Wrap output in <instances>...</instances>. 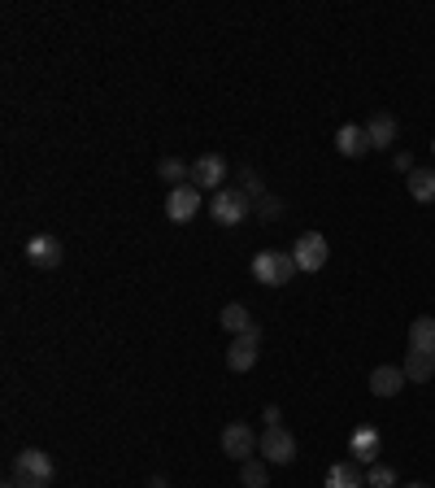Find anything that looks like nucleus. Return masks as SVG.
Here are the masks:
<instances>
[{
    "label": "nucleus",
    "mask_w": 435,
    "mask_h": 488,
    "mask_svg": "<svg viewBox=\"0 0 435 488\" xmlns=\"http://www.w3.org/2000/svg\"><path fill=\"white\" fill-rule=\"evenodd\" d=\"M13 480L22 488H53V480H57L53 458H49L44 449H22V453L13 458Z\"/></svg>",
    "instance_id": "1"
},
{
    "label": "nucleus",
    "mask_w": 435,
    "mask_h": 488,
    "mask_svg": "<svg viewBox=\"0 0 435 488\" xmlns=\"http://www.w3.org/2000/svg\"><path fill=\"white\" fill-rule=\"evenodd\" d=\"M296 275H301V267H296V258H292V253L262 249V253L253 258V279H257V283H266V288H283V283H292Z\"/></svg>",
    "instance_id": "2"
},
{
    "label": "nucleus",
    "mask_w": 435,
    "mask_h": 488,
    "mask_svg": "<svg viewBox=\"0 0 435 488\" xmlns=\"http://www.w3.org/2000/svg\"><path fill=\"white\" fill-rule=\"evenodd\" d=\"M248 210H253V201H248L244 188H222V192H214V201H210V218H214L218 227H235V222H244Z\"/></svg>",
    "instance_id": "3"
},
{
    "label": "nucleus",
    "mask_w": 435,
    "mask_h": 488,
    "mask_svg": "<svg viewBox=\"0 0 435 488\" xmlns=\"http://www.w3.org/2000/svg\"><path fill=\"white\" fill-rule=\"evenodd\" d=\"M257 453H262L271 467H287V462H296V436L287 432L283 423H279V428H266L262 440H257Z\"/></svg>",
    "instance_id": "4"
},
{
    "label": "nucleus",
    "mask_w": 435,
    "mask_h": 488,
    "mask_svg": "<svg viewBox=\"0 0 435 488\" xmlns=\"http://www.w3.org/2000/svg\"><path fill=\"white\" fill-rule=\"evenodd\" d=\"M292 258H296V267H301L305 275H314V271H323V267H326L331 244H326L323 231H305V236L292 244Z\"/></svg>",
    "instance_id": "5"
},
{
    "label": "nucleus",
    "mask_w": 435,
    "mask_h": 488,
    "mask_svg": "<svg viewBox=\"0 0 435 488\" xmlns=\"http://www.w3.org/2000/svg\"><path fill=\"white\" fill-rule=\"evenodd\" d=\"M257 349H262V327L253 323L244 336H235V340H231V349H226V367H231L235 376L253 371V367H257Z\"/></svg>",
    "instance_id": "6"
},
{
    "label": "nucleus",
    "mask_w": 435,
    "mask_h": 488,
    "mask_svg": "<svg viewBox=\"0 0 435 488\" xmlns=\"http://www.w3.org/2000/svg\"><path fill=\"white\" fill-rule=\"evenodd\" d=\"M196 214H201V188H196V183L170 188V197H165V218H170V222H192Z\"/></svg>",
    "instance_id": "7"
},
{
    "label": "nucleus",
    "mask_w": 435,
    "mask_h": 488,
    "mask_svg": "<svg viewBox=\"0 0 435 488\" xmlns=\"http://www.w3.org/2000/svg\"><path fill=\"white\" fill-rule=\"evenodd\" d=\"M61 258H65V249H61V240L49 236V231H40V236L27 240V262H31V267L53 271V267H61Z\"/></svg>",
    "instance_id": "8"
},
{
    "label": "nucleus",
    "mask_w": 435,
    "mask_h": 488,
    "mask_svg": "<svg viewBox=\"0 0 435 488\" xmlns=\"http://www.w3.org/2000/svg\"><path fill=\"white\" fill-rule=\"evenodd\" d=\"M222 453L235 458V462H248V458L257 453L253 428H248V423H226V428H222Z\"/></svg>",
    "instance_id": "9"
},
{
    "label": "nucleus",
    "mask_w": 435,
    "mask_h": 488,
    "mask_svg": "<svg viewBox=\"0 0 435 488\" xmlns=\"http://www.w3.org/2000/svg\"><path fill=\"white\" fill-rule=\"evenodd\" d=\"M226 174H231V170H226V158H222V153H205V158L192 162V183H196V188L222 192V188H226Z\"/></svg>",
    "instance_id": "10"
},
{
    "label": "nucleus",
    "mask_w": 435,
    "mask_h": 488,
    "mask_svg": "<svg viewBox=\"0 0 435 488\" xmlns=\"http://www.w3.org/2000/svg\"><path fill=\"white\" fill-rule=\"evenodd\" d=\"M383 436L375 423H362L357 432L348 436V453H353V462H375V453H379Z\"/></svg>",
    "instance_id": "11"
},
{
    "label": "nucleus",
    "mask_w": 435,
    "mask_h": 488,
    "mask_svg": "<svg viewBox=\"0 0 435 488\" xmlns=\"http://www.w3.org/2000/svg\"><path fill=\"white\" fill-rule=\"evenodd\" d=\"M335 149H340V158H366V153H370L366 127H357V122H344V127L335 131Z\"/></svg>",
    "instance_id": "12"
},
{
    "label": "nucleus",
    "mask_w": 435,
    "mask_h": 488,
    "mask_svg": "<svg viewBox=\"0 0 435 488\" xmlns=\"http://www.w3.org/2000/svg\"><path fill=\"white\" fill-rule=\"evenodd\" d=\"M366 484V471H362V462H353V458H344V462H335V467H326V480L323 488H362Z\"/></svg>",
    "instance_id": "13"
},
{
    "label": "nucleus",
    "mask_w": 435,
    "mask_h": 488,
    "mask_svg": "<svg viewBox=\"0 0 435 488\" xmlns=\"http://www.w3.org/2000/svg\"><path fill=\"white\" fill-rule=\"evenodd\" d=\"M405 383H409L405 367H375V371H370V392H375V397H396Z\"/></svg>",
    "instance_id": "14"
},
{
    "label": "nucleus",
    "mask_w": 435,
    "mask_h": 488,
    "mask_svg": "<svg viewBox=\"0 0 435 488\" xmlns=\"http://www.w3.org/2000/svg\"><path fill=\"white\" fill-rule=\"evenodd\" d=\"M396 118L392 113H375L370 122H366V140H370V149H392V140H396Z\"/></svg>",
    "instance_id": "15"
},
{
    "label": "nucleus",
    "mask_w": 435,
    "mask_h": 488,
    "mask_svg": "<svg viewBox=\"0 0 435 488\" xmlns=\"http://www.w3.org/2000/svg\"><path fill=\"white\" fill-rule=\"evenodd\" d=\"M409 349H418V353H435V319H431V314H423V319H414V323H409Z\"/></svg>",
    "instance_id": "16"
},
{
    "label": "nucleus",
    "mask_w": 435,
    "mask_h": 488,
    "mask_svg": "<svg viewBox=\"0 0 435 488\" xmlns=\"http://www.w3.org/2000/svg\"><path fill=\"white\" fill-rule=\"evenodd\" d=\"M405 376H409V383H427L435 376V353L409 349V353H405Z\"/></svg>",
    "instance_id": "17"
},
{
    "label": "nucleus",
    "mask_w": 435,
    "mask_h": 488,
    "mask_svg": "<svg viewBox=\"0 0 435 488\" xmlns=\"http://www.w3.org/2000/svg\"><path fill=\"white\" fill-rule=\"evenodd\" d=\"M405 179H409V197H414L418 205H431L435 201V170H409Z\"/></svg>",
    "instance_id": "18"
},
{
    "label": "nucleus",
    "mask_w": 435,
    "mask_h": 488,
    "mask_svg": "<svg viewBox=\"0 0 435 488\" xmlns=\"http://www.w3.org/2000/svg\"><path fill=\"white\" fill-rule=\"evenodd\" d=\"M240 484L244 488H266L271 484V462H266V458H248V462H240Z\"/></svg>",
    "instance_id": "19"
},
{
    "label": "nucleus",
    "mask_w": 435,
    "mask_h": 488,
    "mask_svg": "<svg viewBox=\"0 0 435 488\" xmlns=\"http://www.w3.org/2000/svg\"><path fill=\"white\" fill-rule=\"evenodd\" d=\"M222 327H226L231 336H244V331L253 327V319H248V310H244L240 301H231V306L222 310Z\"/></svg>",
    "instance_id": "20"
},
{
    "label": "nucleus",
    "mask_w": 435,
    "mask_h": 488,
    "mask_svg": "<svg viewBox=\"0 0 435 488\" xmlns=\"http://www.w3.org/2000/svg\"><path fill=\"white\" fill-rule=\"evenodd\" d=\"M157 174H162L170 188H183V179H192V166L179 162V158H162V166H157Z\"/></svg>",
    "instance_id": "21"
},
{
    "label": "nucleus",
    "mask_w": 435,
    "mask_h": 488,
    "mask_svg": "<svg viewBox=\"0 0 435 488\" xmlns=\"http://www.w3.org/2000/svg\"><path fill=\"white\" fill-rule=\"evenodd\" d=\"M366 484H370V488H396V467H387V462H370Z\"/></svg>",
    "instance_id": "22"
},
{
    "label": "nucleus",
    "mask_w": 435,
    "mask_h": 488,
    "mask_svg": "<svg viewBox=\"0 0 435 488\" xmlns=\"http://www.w3.org/2000/svg\"><path fill=\"white\" fill-rule=\"evenodd\" d=\"M240 188L248 192V201H262V197H266V188H262V174H257L253 166H248V170H240Z\"/></svg>",
    "instance_id": "23"
},
{
    "label": "nucleus",
    "mask_w": 435,
    "mask_h": 488,
    "mask_svg": "<svg viewBox=\"0 0 435 488\" xmlns=\"http://www.w3.org/2000/svg\"><path fill=\"white\" fill-rule=\"evenodd\" d=\"M253 214L262 218V222H274V218L283 214V201H279V197H271V192H266L262 201H253Z\"/></svg>",
    "instance_id": "24"
},
{
    "label": "nucleus",
    "mask_w": 435,
    "mask_h": 488,
    "mask_svg": "<svg viewBox=\"0 0 435 488\" xmlns=\"http://www.w3.org/2000/svg\"><path fill=\"white\" fill-rule=\"evenodd\" d=\"M262 419H266V428H279V419H283V414H279V406H266V414H262Z\"/></svg>",
    "instance_id": "25"
},
{
    "label": "nucleus",
    "mask_w": 435,
    "mask_h": 488,
    "mask_svg": "<svg viewBox=\"0 0 435 488\" xmlns=\"http://www.w3.org/2000/svg\"><path fill=\"white\" fill-rule=\"evenodd\" d=\"M392 162H396V170H414V158H409V153H396Z\"/></svg>",
    "instance_id": "26"
},
{
    "label": "nucleus",
    "mask_w": 435,
    "mask_h": 488,
    "mask_svg": "<svg viewBox=\"0 0 435 488\" xmlns=\"http://www.w3.org/2000/svg\"><path fill=\"white\" fill-rule=\"evenodd\" d=\"M149 488H170V484H165L162 476H153V484H149Z\"/></svg>",
    "instance_id": "27"
},
{
    "label": "nucleus",
    "mask_w": 435,
    "mask_h": 488,
    "mask_svg": "<svg viewBox=\"0 0 435 488\" xmlns=\"http://www.w3.org/2000/svg\"><path fill=\"white\" fill-rule=\"evenodd\" d=\"M405 488H431V484H423V480H414V484H405Z\"/></svg>",
    "instance_id": "28"
},
{
    "label": "nucleus",
    "mask_w": 435,
    "mask_h": 488,
    "mask_svg": "<svg viewBox=\"0 0 435 488\" xmlns=\"http://www.w3.org/2000/svg\"><path fill=\"white\" fill-rule=\"evenodd\" d=\"M431 153H435V140H431Z\"/></svg>",
    "instance_id": "29"
}]
</instances>
